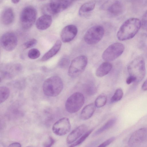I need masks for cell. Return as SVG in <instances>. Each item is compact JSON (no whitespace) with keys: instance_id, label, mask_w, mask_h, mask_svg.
Wrapping results in <instances>:
<instances>
[{"instance_id":"cell-28","label":"cell","mask_w":147,"mask_h":147,"mask_svg":"<svg viewBox=\"0 0 147 147\" xmlns=\"http://www.w3.org/2000/svg\"><path fill=\"white\" fill-rule=\"evenodd\" d=\"M40 55L39 51L36 48L30 49L28 52V56L30 59H34L38 58Z\"/></svg>"},{"instance_id":"cell-30","label":"cell","mask_w":147,"mask_h":147,"mask_svg":"<svg viewBox=\"0 0 147 147\" xmlns=\"http://www.w3.org/2000/svg\"><path fill=\"white\" fill-rule=\"evenodd\" d=\"M133 3V7L137 9H141L146 6L147 1H135Z\"/></svg>"},{"instance_id":"cell-16","label":"cell","mask_w":147,"mask_h":147,"mask_svg":"<svg viewBox=\"0 0 147 147\" xmlns=\"http://www.w3.org/2000/svg\"><path fill=\"white\" fill-rule=\"evenodd\" d=\"M124 6L120 1H115L109 5L107 7L108 11L114 16H119L123 13L124 11Z\"/></svg>"},{"instance_id":"cell-21","label":"cell","mask_w":147,"mask_h":147,"mask_svg":"<svg viewBox=\"0 0 147 147\" xmlns=\"http://www.w3.org/2000/svg\"><path fill=\"white\" fill-rule=\"evenodd\" d=\"M116 121L115 118H112L109 120L102 126L97 130L93 134V136L98 135L113 127Z\"/></svg>"},{"instance_id":"cell-6","label":"cell","mask_w":147,"mask_h":147,"mask_svg":"<svg viewBox=\"0 0 147 147\" xmlns=\"http://www.w3.org/2000/svg\"><path fill=\"white\" fill-rule=\"evenodd\" d=\"M84 97L81 93L76 92L71 95L67 99L65 104L66 111L70 113L78 111L83 106Z\"/></svg>"},{"instance_id":"cell-34","label":"cell","mask_w":147,"mask_h":147,"mask_svg":"<svg viewBox=\"0 0 147 147\" xmlns=\"http://www.w3.org/2000/svg\"><path fill=\"white\" fill-rule=\"evenodd\" d=\"M55 142V140L52 137L50 136L48 140L44 143V147H51Z\"/></svg>"},{"instance_id":"cell-37","label":"cell","mask_w":147,"mask_h":147,"mask_svg":"<svg viewBox=\"0 0 147 147\" xmlns=\"http://www.w3.org/2000/svg\"><path fill=\"white\" fill-rule=\"evenodd\" d=\"M142 89L144 91L147 90V79L143 84L142 86Z\"/></svg>"},{"instance_id":"cell-20","label":"cell","mask_w":147,"mask_h":147,"mask_svg":"<svg viewBox=\"0 0 147 147\" xmlns=\"http://www.w3.org/2000/svg\"><path fill=\"white\" fill-rule=\"evenodd\" d=\"M112 67V64L109 62H105L102 63L98 68L96 72L97 77H102L108 74Z\"/></svg>"},{"instance_id":"cell-31","label":"cell","mask_w":147,"mask_h":147,"mask_svg":"<svg viewBox=\"0 0 147 147\" xmlns=\"http://www.w3.org/2000/svg\"><path fill=\"white\" fill-rule=\"evenodd\" d=\"M37 43V40L36 39L32 38L25 42L24 46L26 49L29 48L34 46Z\"/></svg>"},{"instance_id":"cell-39","label":"cell","mask_w":147,"mask_h":147,"mask_svg":"<svg viewBox=\"0 0 147 147\" xmlns=\"http://www.w3.org/2000/svg\"><path fill=\"white\" fill-rule=\"evenodd\" d=\"M32 147L29 146V147Z\"/></svg>"},{"instance_id":"cell-24","label":"cell","mask_w":147,"mask_h":147,"mask_svg":"<svg viewBox=\"0 0 147 147\" xmlns=\"http://www.w3.org/2000/svg\"><path fill=\"white\" fill-rule=\"evenodd\" d=\"M84 90L86 93L89 96L94 95L97 91L95 85L93 83L87 84L84 86Z\"/></svg>"},{"instance_id":"cell-10","label":"cell","mask_w":147,"mask_h":147,"mask_svg":"<svg viewBox=\"0 0 147 147\" xmlns=\"http://www.w3.org/2000/svg\"><path fill=\"white\" fill-rule=\"evenodd\" d=\"M73 2L71 0L51 1L45 7L46 9L49 13L56 15L68 8Z\"/></svg>"},{"instance_id":"cell-4","label":"cell","mask_w":147,"mask_h":147,"mask_svg":"<svg viewBox=\"0 0 147 147\" xmlns=\"http://www.w3.org/2000/svg\"><path fill=\"white\" fill-rule=\"evenodd\" d=\"M37 14L36 9L32 6H27L23 8L20 14V21L24 29L28 30L32 27L36 20Z\"/></svg>"},{"instance_id":"cell-15","label":"cell","mask_w":147,"mask_h":147,"mask_svg":"<svg viewBox=\"0 0 147 147\" xmlns=\"http://www.w3.org/2000/svg\"><path fill=\"white\" fill-rule=\"evenodd\" d=\"M52 21V18L50 15H43L37 20L36 23V27L38 29L40 30H46L50 26Z\"/></svg>"},{"instance_id":"cell-38","label":"cell","mask_w":147,"mask_h":147,"mask_svg":"<svg viewBox=\"0 0 147 147\" xmlns=\"http://www.w3.org/2000/svg\"><path fill=\"white\" fill-rule=\"evenodd\" d=\"M20 1L19 0H12L11 2L13 3L17 4Z\"/></svg>"},{"instance_id":"cell-2","label":"cell","mask_w":147,"mask_h":147,"mask_svg":"<svg viewBox=\"0 0 147 147\" xmlns=\"http://www.w3.org/2000/svg\"><path fill=\"white\" fill-rule=\"evenodd\" d=\"M63 88L61 79L57 76L50 77L44 82L42 86L44 94L46 96L54 97L61 92Z\"/></svg>"},{"instance_id":"cell-7","label":"cell","mask_w":147,"mask_h":147,"mask_svg":"<svg viewBox=\"0 0 147 147\" xmlns=\"http://www.w3.org/2000/svg\"><path fill=\"white\" fill-rule=\"evenodd\" d=\"M124 49V46L122 43L118 42L114 43L105 50L102 54V58L107 62L113 61L123 53Z\"/></svg>"},{"instance_id":"cell-35","label":"cell","mask_w":147,"mask_h":147,"mask_svg":"<svg viewBox=\"0 0 147 147\" xmlns=\"http://www.w3.org/2000/svg\"><path fill=\"white\" fill-rule=\"evenodd\" d=\"M136 81V79L134 77L129 76L126 80V83L128 84H130L134 82H135Z\"/></svg>"},{"instance_id":"cell-26","label":"cell","mask_w":147,"mask_h":147,"mask_svg":"<svg viewBox=\"0 0 147 147\" xmlns=\"http://www.w3.org/2000/svg\"><path fill=\"white\" fill-rule=\"evenodd\" d=\"M123 95V90L121 88L117 89L111 99L112 103L119 101L122 98Z\"/></svg>"},{"instance_id":"cell-3","label":"cell","mask_w":147,"mask_h":147,"mask_svg":"<svg viewBox=\"0 0 147 147\" xmlns=\"http://www.w3.org/2000/svg\"><path fill=\"white\" fill-rule=\"evenodd\" d=\"M127 69L129 76L136 79V83L141 82L144 77L146 72L144 59L140 56L136 57L129 64Z\"/></svg>"},{"instance_id":"cell-25","label":"cell","mask_w":147,"mask_h":147,"mask_svg":"<svg viewBox=\"0 0 147 147\" xmlns=\"http://www.w3.org/2000/svg\"><path fill=\"white\" fill-rule=\"evenodd\" d=\"M94 129H91L87 131L77 141L73 143L69 147H75L82 143L92 132Z\"/></svg>"},{"instance_id":"cell-9","label":"cell","mask_w":147,"mask_h":147,"mask_svg":"<svg viewBox=\"0 0 147 147\" xmlns=\"http://www.w3.org/2000/svg\"><path fill=\"white\" fill-rule=\"evenodd\" d=\"M18 42L17 36L15 33L12 32L4 33L1 37V45L4 49L7 51H11L14 50Z\"/></svg>"},{"instance_id":"cell-14","label":"cell","mask_w":147,"mask_h":147,"mask_svg":"<svg viewBox=\"0 0 147 147\" xmlns=\"http://www.w3.org/2000/svg\"><path fill=\"white\" fill-rule=\"evenodd\" d=\"M87 129V126L84 124L78 126L68 135L66 139L67 143L69 144L73 143L86 132Z\"/></svg>"},{"instance_id":"cell-12","label":"cell","mask_w":147,"mask_h":147,"mask_svg":"<svg viewBox=\"0 0 147 147\" xmlns=\"http://www.w3.org/2000/svg\"><path fill=\"white\" fill-rule=\"evenodd\" d=\"M78 29L76 26L72 24L69 25L65 27L61 33V38L65 43L68 42L72 40L76 36Z\"/></svg>"},{"instance_id":"cell-13","label":"cell","mask_w":147,"mask_h":147,"mask_svg":"<svg viewBox=\"0 0 147 147\" xmlns=\"http://www.w3.org/2000/svg\"><path fill=\"white\" fill-rule=\"evenodd\" d=\"M147 131L146 128H142L135 131L131 135L128 142L131 147L136 146L142 142L146 138Z\"/></svg>"},{"instance_id":"cell-23","label":"cell","mask_w":147,"mask_h":147,"mask_svg":"<svg viewBox=\"0 0 147 147\" xmlns=\"http://www.w3.org/2000/svg\"><path fill=\"white\" fill-rule=\"evenodd\" d=\"M10 92L9 89L6 86L0 87V102H4L8 98Z\"/></svg>"},{"instance_id":"cell-36","label":"cell","mask_w":147,"mask_h":147,"mask_svg":"<svg viewBox=\"0 0 147 147\" xmlns=\"http://www.w3.org/2000/svg\"><path fill=\"white\" fill-rule=\"evenodd\" d=\"M8 147H21V145L19 143L14 142L10 144Z\"/></svg>"},{"instance_id":"cell-19","label":"cell","mask_w":147,"mask_h":147,"mask_svg":"<svg viewBox=\"0 0 147 147\" xmlns=\"http://www.w3.org/2000/svg\"><path fill=\"white\" fill-rule=\"evenodd\" d=\"M95 109L96 106L93 103L86 106L81 111L80 115V118L84 120L89 119L92 116Z\"/></svg>"},{"instance_id":"cell-40","label":"cell","mask_w":147,"mask_h":147,"mask_svg":"<svg viewBox=\"0 0 147 147\" xmlns=\"http://www.w3.org/2000/svg\"><path fill=\"white\" fill-rule=\"evenodd\" d=\"M147 147V146H146V147Z\"/></svg>"},{"instance_id":"cell-29","label":"cell","mask_w":147,"mask_h":147,"mask_svg":"<svg viewBox=\"0 0 147 147\" xmlns=\"http://www.w3.org/2000/svg\"><path fill=\"white\" fill-rule=\"evenodd\" d=\"M70 64V60L67 56L63 57L59 61L58 65L61 68H67Z\"/></svg>"},{"instance_id":"cell-27","label":"cell","mask_w":147,"mask_h":147,"mask_svg":"<svg viewBox=\"0 0 147 147\" xmlns=\"http://www.w3.org/2000/svg\"><path fill=\"white\" fill-rule=\"evenodd\" d=\"M107 101V98L105 96L100 95L96 99L94 104L97 107H101L105 105Z\"/></svg>"},{"instance_id":"cell-11","label":"cell","mask_w":147,"mask_h":147,"mask_svg":"<svg viewBox=\"0 0 147 147\" xmlns=\"http://www.w3.org/2000/svg\"><path fill=\"white\" fill-rule=\"evenodd\" d=\"M71 129L69 119L66 117L61 118L57 121L53 126L52 129L56 135L62 136L68 133Z\"/></svg>"},{"instance_id":"cell-1","label":"cell","mask_w":147,"mask_h":147,"mask_svg":"<svg viewBox=\"0 0 147 147\" xmlns=\"http://www.w3.org/2000/svg\"><path fill=\"white\" fill-rule=\"evenodd\" d=\"M141 26V22L137 18L128 19L122 24L117 34L120 40H129L133 38L138 33Z\"/></svg>"},{"instance_id":"cell-18","label":"cell","mask_w":147,"mask_h":147,"mask_svg":"<svg viewBox=\"0 0 147 147\" xmlns=\"http://www.w3.org/2000/svg\"><path fill=\"white\" fill-rule=\"evenodd\" d=\"M61 46V41L60 40H57L52 47L43 55L41 60L45 61L53 57L59 51Z\"/></svg>"},{"instance_id":"cell-22","label":"cell","mask_w":147,"mask_h":147,"mask_svg":"<svg viewBox=\"0 0 147 147\" xmlns=\"http://www.w3.org/2000/svg\"><path fill=\"white\" fill-rule=\"evenodd\" d=\"M95 6V3L93 1H89L84 3L80 7L79 13L80 15L84 13H88L94 9Z\"/></svg>"},{"instance_id":"cell-8","label":"cell","mask_w":147,"mask_h":147,"mask_svg":"<svg viewBox=\"0 0 147 147\" xmlns=\"http://www.w3.org/2000/svg\"><path fill=\"white\" fill-rule=\"evenodd\" d=\"M104 34V30L102 26L96 25L90 28L86 31L84 37L86 43L93 45L99 42Z\"/></svg>"},{"instance_id":"cell-17","label":"cell","mask_w":147,"mask_h":147,"mask_svg":"<svg viewBox=\"0 0 147 147\" xmlns=\"http://www.w3.org/2000/svg\"><path fill=\"white\" fill-rule=\"evenodd\" d=\"M14 19V13L11 8H7L3 11L1 16V20L3 24L6 25H10L13 22Z\"/></svg>"},{"instance_id":"cell-33","label":"cell","mask_w":147,"mask_h":147,"mask_svg":"<svg viewBox=\"0 0 147 147\" xmlns=\"http://www.w3.org/2000/svg\"><path fill=\"white\" fill-rule=\"evenodd\" d=\"M115 139V137H112L102 143L97 147H106L113 142Z\"/></svg>"},{"instance_id":"cell-5","label":"cell","mask_w":147,"mask_h":147,"mask_svg":"<svg viewBox=\"0 0 147 147\" xmlns=\"http://www.w3.org/2000/svg\"><path fill=\"white\" fill-rule=\"evenodd\" d=\"M88 63V59L85 55H80L73 59L69 67L68 74L72 78H75L84 70Z\"/></svg>"},{"instance_id":"cell-32","label":"cell","mask_w":147,"mask_h":147,"mask_svg":"<svg viewBox=\"0 0 147 147\" xmlns=\"http://www.w3.org/2000/svg\"><path fill=\"white\" fill-rule=\"evenodd\" d=\"M141 22V26L143 29L147 30V10L143 16Z\"/></svg>"}]
</instances>
